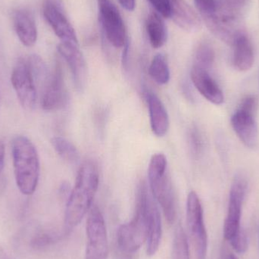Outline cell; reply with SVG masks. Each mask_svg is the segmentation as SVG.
Instances as JSON below:
<instances>
[{
	"label": "cell",
	"mask_w": 259,
	"mask_h": 259,
	"mask_svg": "<svg viewBox=\"0 0 259 259\" xmlns=\"http://www.w3.org/2000/svg\"><path fill=\"white\" fill-rule=\"evenodd\" d=\"M99 184L98 166L91 160L85 161L77 172L75 184L67 201L65 222L68 229L77 226L92 208Z\"/></svg>",
	"instance_id": "6da1fadb"
},
{
	"label": "cell",
	"mask_w": 259,
	"mask_h": 259,
	"mask_svg": "<svg viewBox=\"0 0 259 259\" xmlns=\"http://www.w3.org/2000/svg\"><path fill=\"white\" fill-rule=\"evenodd\" d=\"M153 199L146 183H140L134 218L128 223L121 225L117 233L118 246L123 252L134 253L147 240L149 206Z\"/></svg>",
	"instance_id": "7a4b0ae2"
},
{
	"label": "cell",
	"mask_w": 259,
	"mask_h": 259,
	"mask_svg": "<svg viewBox=\"0 0 259 259\" xmlns=\"http://www.w3.org/2000/svg\"><path fill=\"white\" fill-rule=\"evenodd\" d=\"M12 155L17 187L22 194H33L40 172L36 147L27 137L18 135L12 141Z\"/></svg>",
	"instance_id": "3957f363"
},
{
	"label": "cell",
	"mask_w": 259,
	"mask_h": 259,
	"mask_svg": "<svg viewBox=\"0 0 259 259\" xmlns=\"http://www.w3.org/2000/svg\"><path fill=\"white\" fill-rule=\"evenodd\" d=\"M148 180L151 193L161 206L166 220L173 224L176 219V202L167 158L164 154L152 155L148 168Z\"/></svg>",
	"instance_id": "277c9868"
},
{
	"label": "cell",
	"mask_w": 259,
	"mask_h": 259,
	"mask_svg": "<svg viewBox=\"0 0 259 259\" xmlns=\"http://www.w3.org/2000/svg\"><path fill=\"white\" fill-rule=\"evenodd\" d=\"M187 224L196 259H205L208 250V234L204 222L203 208L197 193L187 196Z\"/></svg>",
	"instance_id": "5b68a950"
},
{
	"label": "cell",
	"mask_w": 259,
	"mask_h": 259,
	"mask_svg": "<svg viewBox=\"0 0 259 259\" xmlns=\"http://www.w3.org/2000/svg\"><path fill=\"white\" fill-rule=\"evenodd\" d=\"M87 248L84 259H107L109 240L104 217L94 205L90 210L87 221Z\"/></svg>",
	"instance_id": "8992f818"
},
{
	"label": "cell",
	"mask_w": 259,
	"mask_h": 259,
	"mask_svg": "<svg viewBox=\"0 0 259 259\" xmlns=\"http://www.w3.org/2000/svg\"><path fill=\"white\" fill-rule=\"evenodd\" d=\"M99 19L109 42L115 48H121L127 42V33L122 17L111 0H97Z\"/></svg>",
	"instance_id": "52a82bcc"
},
{
	"label": "cell",
	"mask_w": 259,
	"mask_h": 259,
	"mask_svg": "<svg viewBox=\"0 0 259 259\" xmlns=\"http://www.w3.org/2000/svg\"><path fill=\"white\" fill-rule=\"evenodd\" d=\"M41 106L47 112L60 110L68 103V94L60 61L57 60L53 72L42 89Z\"/></svg>",
	"instance_id": "ba28073f"
},
{
	"label": "cell",
	"mask_w": 259,
	"mask_h": 259,
	"mask_svg": "<svg viewBox=\"0 0 259 259\" xmlns=\"http://www.w3.org/2000/svg\"><path fill=\"white\" fill-rule=\"evenodd\" d=\"M11 82L23 108L33 110L37 101V88L27 66V59L20 58L12 70Z\"/></svg>",
	"instance_id": "9c48e42d"
},
{
	"label": "cell",
	"mask_w": 259,
	"mask_h": 259,
	"mask_svg": "<svg viewBox=\"0 0 259 259\" xmlns=\"http://www.w3.org/2000/svg\"><path fill=\"white\" fill-rule=\"evenodd\" d=\"M42 15L62 42L79 45L74 27L67 17L62 0H44Z\"/></svg>",
	"instance_id": "30bf717a"
},
{
	"label": "cell",
	"mask_w": 259,
	"mask_h": 259,
	"mask_svg": "<svg viewBox=\"0 0 259 259\" xmlns=\"http://www.w3.org/2000/svg\"><path fill=\"white\" fill-rule=\"evenodd\" d=\"M246 182L241 176L234 178L230 190L228 214L224 225V237L230 241L241 231L242 208L246 191Z\"/></svg>",
	"instance_id": "8fae6325"
},
{
	"label": "cell",
	"mask_w": 259,
	"mask_h": 259,
	"mask_svg": "<svg viewBox=\"0 0 259 259\" xmlns=\"http://www.w3.org/2000/svg\"><path fill=\"white\" fill-rule=\"evenodd\" d=\"M58 52L71 70L76 89L78 92H83L88 81V68L79 45L61 42L58 46Z\"/></svg>",
	"instance_id": "7c38bea8"
},
{
	"label": "cell",
	"mask_w": 259,
	"mask_h": 259,
	"mask_svg": "<svg viewBox=\"0 0 259 259\" xmlns=\"http://www.w3.org/2000/svg\"><path fill=\"white\" fill-rule=\"evenodd\" d=\"M190 78L199 94L210 103L214 105L224 103L223 92L207 70L194 65L190 72Z\"/></svg>",
	"instance_id": "4fadbf2b"
},
{
	"label": "cell",
	"mask_w": 259,
	"mask_h": 259,
	"mask_svg": "<svg viewBox=\"0 0 259 259\" xmlns=\"http://www.w3.org/2000/svg\"><path fill=\"white\" fill-rule=\"evenodd\" d=\"M144 94L149 109V120L152 132L156 137H164L170 127V120L167 109L156 94L148 90L145 91Z\"/></svg>",
	"instance_id": "5bb4252c"
},
{
	"label": "cell",
	"mask_w": 259,
	"mask_h": 259,
	"mask_svg": "<svg viewBox=\"0 0 259 259\" xmlns=\"http://www.w3.org/2000/svg\"><path fill=\"white\" fill-rule=\"evenodd\" d=\"M254 114L239 109L231 118V125L242 143L255 147L258 141V126Z\"/></svg>",
	"instance_id": "9a60e30c"
},
{
	"label": "cell",
	"mask_w": 259,
	"mask_h": 259,
	"mask_svg": "<svg viewBox=\"0 0 259 259\" xmlns=\"http://www.w3.org/2000/svg\"><path fill=\"white\" fill-rule=\"evenodd\" d=\"M12 20L21 44L25 47H33L37 40V28L33 12L27 9H18L14 12Z\"/></svg>",
	"instance_id": "2e32d148"
},
{
	"label": "cell",
	"mask_w": 259,
	"mask_h": 259,
	"mask_svg": "<svg viewBox=\"0 0 259 259\" xmlns=\"http://www.w3.org/2000/svg\"><path fill=\"white\" fill-rule=\"evenodd\" d=\"M170 15L174 22L186 31L199 30L202 21L196 11L185 0H170Z\"/></svg>",
	"instance_id": "e0dca14e"
},
{
	"label": "cell",
	"mask_w": 259,
	"mask_h": 259,
	"mask_svg": "<svg viewBox=\"0 0 259 259\" xmlns=\"http://www.w3.org/2000/svg\"><path fill=\"white\" fill-rule=\"evenodd\" d=\"M251 0H215L216 22L235 27L236 24L246 12Z\"/></svg>",
	"instance_id": "ac0fdd59"
},
{
	"label": "cell",
	"mask_w": 259,
	"mask_h": 259,
	"mask_svg": "<svg viewBox=\"0 0 259 259\" xmlns=\"http://www.w3.org/2000/svg\"><path fill=\"white\" fill-rule=\"evenodd\" d=\"M234 67L240 71H246L252 68L254 63V50L249 38L240 32L233 42Z\"/></svg>",
	"instance_id": "d6986e66"
},
{
	"label": "cell",
	"mask_w": 259,
	"mask_h": 259,
	"mask_svg": "<svg viewBox=\"0 0 259 259\" xmlns=\"http://www.w3.org/2000/svg\"><path fill=\"white\" fill-rule=\"evenodd\" d=\"M162 227L161 214L155 199L151 202L149 210V234L146 240L147 255L152 256L158 250L161 243Z\"/></svg>",
	"instance_id": "ffe728a7"
},
{
	"label": "cell",
	"mask_w": 259,
	"mask_h": 259,
	"mask_svg": "<svg viewBox=\"0 0 259 259\" xmlns=\"http://www.w3.org/2000/svg\"><path fill=\"white\" fill-rule=\"evenodd\" d=\"M146 30L149 42L153 48L159 49L167 42V30L162 16L151 12L146 21Z\"/></svg>",
	"instance_id": "44dd1931"
},
{
	"label": "cell",
	"mask_w": 259,
	"mask_h": 259,
	"mask_svg": "<svg viewBox=\"0 0 259 259\" xmlns=\"http://www.w3.org/2000/svg\"><path fill=\"white\" fill-rule=\"evenodd\" d=\"M26 59L29 71L34 80L36 88H40L42 89L50 75L47 64L40 56L36 54L30 55Z\"/></svg>",
	"instance_id": "7402d4cb"
},
{
	"label": "cell",
	"mask_w": 259,
	"mask_h": 259,
	"mask_svg": "<svg viewBox=\"0 0 259 259\" xmlns=\"http://www.w3.org/2000/svg\"><path fill=\"white\" fill-rule=\"evenodd\" d=\"M149 73L152 80L158 84L164 85L170 80V74L165 56L161 53L155 55L151 62Z\"/></svg>",
	"instance_id": "603a6c76"
},
{
	"label": "cell",
	"mask_w": 259,
	"mask_h": 259,
	"mask_svg": "<svg viewBox=\"0 0 259 259\" xmlns=\"http://www.w3.org/2000/svg\"><path fill=\"white\" fill-rule=\"evenodd\" d=\"M56 153L67 162L74 164L79 160V152L71 142L62 137H55L51 140Z\"/></svg>",
	"instance_id": "cb8c5ba5"
},
{
	"label": "cell",
	"mask_w": 259,
	"mask_h": 259,
	"mask_svg": "<svg viewBox=\"0 0 259 259\" xmlns=\"http://www.w3.org/2000/svg\"><path fill=\"white\" fill-rule=\"evenodd\" d=\"M172 259H190L188 240L181 226L177 228L174 236Z\"/></svg>",
	"instance_id": "d4e9b609"
},
{
	"label": "cell",
	"mask_w": 259,
	"mask_h": 259,
	"mask_svg": "<svg viewBox=\"0 0 259 259\" xmlns=\"http://www.w3.org/2000/svg\"><path fill=\"white\" fill-rule=\"evenodd\" d=\"M214 49L209 42L204 41L198 46L195 54L194 65L203 68V69H209L214 63Z\"/></svg>",
	"instance_id": "484cf974"
},
{
	"label": "cell",
	"mask_w": 259,
	"mask_h": 259,
	"mask_svg": "<svg viewBox=\"0 0 259 259\" xmlns=\"http://www.w3.org/2000/svg\"><path fill=\"white\" fill-rule=\"evenodd\" d=\"M194 4L204 22L209 21L216 15L215 0H194Z\"/></svg>",
	"instance_id": "4316f807"
},
{
	"label": "cell",
	"mask_w": 259,
	"mask_h": 259,
	"mask_svg": "<svg viewBox=\"0 0 259 259\" xmlns=\"http://www.w3.org/2000/svg\"><path fill=\"white\" fill-rule=\"evenodd\" d=\"M231 246L236 252L243 254L248 249V237L246 232L243 229L230 240Z\"/></svg>",
	"instance_id": "83f0119b"
},
{
	"label": "cell",
	"mask_w": 259,
	"mask_h": 259,
	"mask_svg": "<svg viewBox=\"0 0 259 259\" xmlns=\"http://www.w3.org/2000/svg\"><path fill=\"white\" fill-rule=\"evenodd\" d=\"M58 237L59 236L55 235V234L44 233V234H39L34 237L32 241V246L34 248L46 247V246L54 243L58 240Z\"/></svg>",
	"instance_id": "f1b7e54d"
},
{
	"label": "cell",
	"mask_w": 259,
	"mask_h": 259,
	"mask_svg": "<svg viewBox=\"0 0 259 259\" xmlns=\"http://www.w3.org/2000/svg\"><path fill=\"white\" fill-rule=\"evenodd\" d=\"M154 9L163 18H170V0H149Z\"/></svg>",
	"instance_id": "f546056e"
},
{
	"label": "cell",
	"mask_w": 259,
	"mask_h": 259,
	"mask_svg": "<svg viewBox=\"0 0 259 259\" xmlns=\"http://www.w3.org/2000/svg\"><path fill=\"white\" fill-rule=\"evenodd\" d=\"M257 108H258L257 99L255 97L249 96V97H246V98L243 99L239 109L255 115Z\"/></svg>",
	"instance_id": "4dcf8cb0"
},
{
	"label": "cell",
	"mask_w": 259,
	"mask_h": 259,
	"mask_svg": "<svg viewBox=\"0 0 259 259\" xmlns=\"http://www.w3.org/2000/svg\"><path fill=\"white\" fill-rule=\"evenodd\" d=\"M190 142L193 152L196 154L199 153L202 149V140L197 129L193 128L190 131Z\"/></svg>",
	"instance_id": "1f68e13d"
},
{
	"label": "cell",
	"mask_w": 259,
	"mask_h": 259,
	"mask_svg": "<svg viewBox=\"0 0 259 259\" xmlns=\"http://www.w3.org/2000/svg\"><path fill=\"white\" fill-rule=\"evenodd\" d=\"M5 156H6V148L3 140H0V193L4 191L6 187V180H5L3 170L5 166Z\"/></svg>",
	"instance_id": "d6a6232c"
},
{
	"label": "cell",
	"mask_w": 259,
	"mask_h": 259,
	"mask_svg": "<svg viewBox=\"0 0 259 259\" xmlns=\"http://www.w3.org/2000/svg\"><path fill=\"white\" fill-rule=\"evenodd\" d=\"M129 53H130V41L127 39V42L124 44L123 47L122 53V65L125 69L128 68V61H129Z\"/></svg>",
	"instance_id": "836d02e7"
},
{
	"label": "cell",
	"mask_w": 259,
	"mask_h": 259,
	"mask_svg": "<svg viewBox=\"0 0 259 259\" xmlns=\"http://www.w3.org/2000/svg\"><path fill=\"white\" fill-rule=\"evenodd\" d=\"M121 6L129 12H133L135 9L136 0H118Z\"/></svg>",
	"instance_id": "e575fe53"
},
{
	"label": "cell",
	"mask_w": 259,
	"mask_h": 259,
	"mask_svg": "<svg viewBox=\"0 0 259 259\" xmlns=\"http://www.w3.org/2000/svg\"><path fill=\"white\" fill-rule=\"evenodd\" d=\"M0 259H9V257L7 256L4 251L3 249H0Z\"/></svg>",
	"instance_id": "d590c367"
},
{
	"label": "cell",
	"mask_w": 259,
	"mask_h": 259,
	"mask_svg": "<svg viewBox=\"0 0 259 259\" xmlns=\"http://www.w3.org/2000/svg\"><path fill=\"white\" fill-rule=\"evenodd\" d=\"M228 259H237V257L234 255V254H230L229 256H228Z\"/></svg>",
	"instance_id": "8d00e7d4"
},
{
	"label": "cell",
	"mask_w": 259,
	"mask_h": 259,
	"mask_svg": "<svg viewBox=\"0 0 259 259\" xmlns=\"http://www.w3.org/2000/svg\"><path fill=\"white\" fill-rule=\"evenodd\" d=\"M127 259H129V258H127Z\"/></svg>",
	"instance_id": "74e56055"
}]
</instances>
